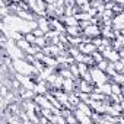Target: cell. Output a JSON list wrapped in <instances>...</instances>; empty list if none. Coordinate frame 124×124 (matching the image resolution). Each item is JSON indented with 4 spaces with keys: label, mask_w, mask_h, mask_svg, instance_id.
<instances>
[{
    "label": "cell",
    "mask_w": 124,
    "mask_h": 124,
    "mask_svg": "<svg viewBox=\"0 0 124 124\" xmlns=\"http://www.w3.org/2000/svg\"><path fill=\"white\" fill-rule=\"evenodd\" d=\"M89 72H91V76H92V83H93L95 86H99V85H102V83L111 80V78H109L104 70H101L96 64H95V66H91V67H89Z\"/></svg>",
    "instance_id": "6da1fadb"
},
{
    "label": "cell",
    "mask_w": 124,
    "mask_h": 124,
    "mask_svg": "<svg viewBox=\"0 0 124 124\" xmlns=\"http://www.w3.org/2000/svg\"><path fill=\"white\" fill-rule=\"evenodd\" d=\"M83 35L91 38V39H93L96 37H101V26L98 23H91L88 28L83 29Z\"/></svg>",
    "instance_id": "7a4b0ae2"
},
{
    "label": "cell",
    "mask_w": 124,
    "mask_h": 124,
    "mask_svg": "<svg viewBox=\"0 0 124 124\" xmlns=\"http://www.w3.org/2000/svg\"><path fill=\"white\" fill-rule=\"evenodd\" d=\"M102 54H104V58H107L108 61H111V63H114V61L120 60V54H118V51H117V50H114L112 47L105 48V50L102 51Z\"/></svg>",
    "instance_id": "3957f363"
},
{
    "label": "cell",
    "mask_w": 124,
    "mask_h": 124,
    "mask_svg": "<svg viewBox=\"0 0 124 124\" xmlns=\"http://www.w3.org/2000/svg\"><path fill=\"white\" fill-rule=\"evenodd\" d=\"M76 88H78V85H76V79H73V78H64V82H63V91H66L67 93H72V92H75L76 91Z\"/></svg>",
    "instance_id": "277c9868"
},
{
    "label": "cell",
    "mask_w": 124,
    "mask_h": 124,
    "mask_svg": "<svg viewBox=\"0 0 124 124\" xmlns=\"http://www.w3.org/2000/svg\"><path fill=\"white\" fill-rule=\"evenodd\" d=\"M37 22H38V28H41L44 32H48L51 29V23H50V18L48 16H38Z\"/></svg>",
    "instance_id": "5b68a950"
},
{
    "label": "cell",
    "mask_w": 124,
    "mask_h": 124,
    "mask_svg": "<svg viewBox=\"0 0 124 124\" xmlns=\"http://www.w3.org/2000/svg\"><path fill=\"white\" fill-rule=\"evenodd\" d=\"M79 50H80V53H83V54H92V53H95L98 48H96V45H95L92 41H89V42H82V44L79 45Z\"/></svg>",
    "instance_id": "8992f818"
},
{
    "label": "cell",
    "mask_w": 124,
    "mask_h": 124,
    "mask_svg": "<svg viewBox=\"0 0 124 124\" xmlns=\"http://www.w3.org/2000/svg\"><path fill=\"white\" fill-rule=\"evenodd\" d=\"M42 63L48 67H53V69H58V61H57V57L55 55H48L45 54L42 57Z\"/></svg>",
    "instance_id": "52a82bcc"
},
{
    "label": "cell",
    "mask_w": 124,
    "mask_h": 124,
    "mask_svg": "<svg viewBox=\"0 0 124 124\" xmlns=\"http://www.w3.org/2000/svg\"><path fill=\"white\" fill-rule=\"evenodd\" d=\"M73 112H75V115H76V118H78V121H79V123H85V124H91V123H93V120H92V117H91V115H88V114H85V112L79 111L78 108H76Z\"/></svg>",
    "instance_id": "ba28073f"
},
{
    "label": "cell",
    "mask_w": 124,
    "mask_h": 124,
    "mask_svg": "<svg viewBox=\"0 0 124 124\" xmlns=\"http://www.w3.org/2000/svg\"><path fill=\"white\" fill-rule=\"evenodd\" d=\"M66 34L67 35H72V37H80V35H83V29L80 28V25L66 26Z\"/></svg>",
    "instance_id": "9c48e42d"
},
{
    "label": "cell",
    "mask_w": 124,
    "mask_h": 124,
    "mask_svg": "<svg viewBox=\"0 0 124 124\" xmlns=\"http://www.w3.org/2000/svg\"><path fill=\"white\" fill-rule=\"evenodd\" d=\"M79 111H82V112H85V114H88V115H91L92 117V114H93V109L91 108V105L88 104V102H85V101H80L79 104H78V107H76Z\"/></svg>",
    "instance_id": "30bf717a"
},
{
    "label": "cell",
    "mask_w": 124,
    "mask_h": 124,
    "mask_svg": "<svg viewBox=\"0 0 124 124\" xmlns=\"http://www.w3.org/2000/svg\"><path fill=\"white\" fill-rule=\"evenodd\" d=\"M111 82H115V83H118V85H124V73L117 72V73L111 78Z\"/></svg>",
    "instance_id": "8fae6325"
},
{
    "label": "cell",
    "mask_w": 124,
    "mask_h": 124,
    "mask_svg": "<svg viewBox=\"0 0 124 124\" xmlns=\"http://www.w3.org/2000/svg\"><path fill=\"white\" fill-rule=\"evenodd\" d=\"M34 44H35V45H38V47H41V48H44L45 45H48V39L45 38V35H44V37H37Z\"/></svg>",
    "instance_id": "7c38bea8"
},
{
    "label": "cell",
    "mask_w": 124,
    "mask_h": 124,
    "mask_svg": "<svg viewBox=\"0 0 124 124\" xmlns=\"http://www.w3.org/2000/svg\"><path fill=\"white\" fill-rule=\"evenodd\" d=\"M69 67H70V72H72L73 78H75V79H79V78H80V73H79V66H78V63H73V64H70Z\"/></svg>",
    "instance_id": "4fadbf2b"
},
{
    "label": "cell",
    "mask_w": 124,
    "mask_h": 124,
    "mask_svg": "<svg viewBox=\"0 0 124 124\" xmlns=\"http://www.w3.org/2000/svg\"><path fill=\"white\" fill-rule=\"evenodd\" d=\"M78 66H79V73H80V76L89 73V67H91V66H88L86 63H78Z\"/></svg>",
    "instance_id": "5bb4252c"
},
{
    "label": "cell",
    "mask_w": 124,
    "mask_h": 124,
    "mask_svg": "<svg viewBox=\"0 0 124 124\" xmlns=\"http://www.w3.org/2000/svg\"><path fill=\"white\" fill-rule=\"evenodd\" d=\"M105 73H107L109 78H112V76L117 73V70H115V67H114V63H111V61H109V64H108V67H107Z\"/></svg>",
    "instance_id": "9a60e30c"
},
{
    "label": "cell",
    "mask_w": 124,
    "mask_h": 124,
    "mask_svg": "<svg viewBox=\"0 0 124 124\" xmlns=\"http://www.w3.org/2000/svg\"><path fill=\"white\" fill-rule=\"evenodd\" d=\"M111 88H112V93H117V95H121L123 91H121V85L115 83V82H111Z\"/></svg>",
    "instance_id": "2e32d148"
},
{
    "label": "cell",
    "mask_w": 124,
    "mask_h": 124,
    "mask_svg": "<svg viewBox=\"0 0 124 124\" xmlns=\"http://www.w3.org/2000/svg\"><path fill=\"white\" fill-rule=\"evenodd\" d=\"M92 57H93V60H95V63H99V61H102L104 60V54L101 53V51H95V53H92Z\"/></svg>",
    "instance_id": "e0dca14e"
},
{
    "label": "cell",
    "mask_w": 124,
    "mask_h": 124,
    "mask_svg": "<svg viewBox=\"0 0 124 124\" xmlns=\"http://www.w3.org/2000/svg\"><path fill=\"white\" fill-rule=\"evenodd\" d=\"M108 64H109V61H108L107 58H104L102 61H99V63H96V66H98V67H99L101 70H104V72L107 70V67H108Z\"/></svg>",
    "instance_id": "ac0fdd59"
},
{
    "label": "cell",
    "mask_w": 124,
    "mask_h": 124,
    "mask_svg": "<svg viewBox=\"0 0 124 124\" xmlns=\"http://www.w3.org/2000/svg\"><path fill=\"white\" fill-rule=\"evenodd\" d=\"M35 38H37V37H35V34H34L32 31H31V32H28V34H25V39H26L28 42H31V44H34V42H35Z\"/></svg>",
    "instance_id": "d6986e66"
},
{
    "label": "cell",
    "mask_w": 124,
    "mask_h": 124,
    "mask_svg": "<svg viewBox=\"0 0 124 124\" xmlns=\"http://www.w3.org/2000/svg\"><path fill=\"white\" fill-rule=\"evenodd\" d=\"M114 67H115L117 72H123V69H124V63L121 61V58L117 60V61H114Z\"/></svg>",
    "instance_id": "ffe728a7"
},
{
    "label": "cell",
    "mask_w": 124,
    "mask_h": 124,
    "mask_svg": "<svg viewBox=\"0 0 124 124\" xmlns=\"http://www.w3.org/2000/svg\"><path fill=\"white\" fill-rule=\"evenodd\" d=\"M112 10H114V13H115V15H118V13H121L124 9H123V6H121V5L115 3V5H114V8H112Z\"/></svg>",
    "instance_id": "44dd1931"
},
{
    "label": "cell",
    "mask_w": 124,
    "mask_h": 124,
    "mask_svg": "<svg viewBox=\"0 0 124 124\" xmlns=\"http://www.w3.org/2000/svg\"><path fill=\"white\" fill-rule=\"evenodd\" d=\"M91 23H92L91 21H79V25H80V28H82V29H85V28H88V26H89Z\"/></svg>",
    "instance_id": "7402d4cb"
},
{
    "label": "cell",
    "mask_w": 124,
    "mask_h": 124,
    "mask_svg": "<svg viewBox=\"0 0 124 124\" xmlns=\"http://www.w3.org/2000/svg\"><path fill=\"white\" fill-rule=\"evenodd\" d=\"M32 32L35 34V37H44V35H45V32H44L41 28H37V29H34Z\"/></svg>",
    "instance_id": "603a6c76"
},
{
    "label": "cell",
    "mask_w": 124,
    "mask_h": 124,
    "mask_svg": "<svg viewBox=\"0 0 124 124\" xmlns=\"http://www.w3.org/2000/svg\"><path fill=\"white\" fill-rule=\"evenodd\" d=\"M44 2H45L47 5H54V3H55V0H44Z\"/></svg>",
    "instance_id": "cb8c5ba5"
},
{
    "label": "cell",
    "mask_w": 124,
    "mask_h": 124,
    "mask_svg": "<svg viewBox=\"0 0 124 124\" xmlns=\"http://www.w3.org/2000/svg\"><path fill=\"white\" fill-rule=\"evenodd\" d=\"M112 2H115V3H118V5H123L124 0H112Z\"/></svg>",
    "instance_id": "d4e9b609"
},
{
    "label": "cell",
    "mask_w": 124,
    "mask_h": 124,
    "mask_svg": "<svg viewBox=\"0 0 124 124\" xmlns=\"http://www.w3.org/2000/svg\"><path fill=\"white\" fill-rule=\"evenodd\" d=\"M101 2H104V3H107V2H109V0H101Z\"/></svg>",
    "instance_id": "484cf974"
}]
</instances>
